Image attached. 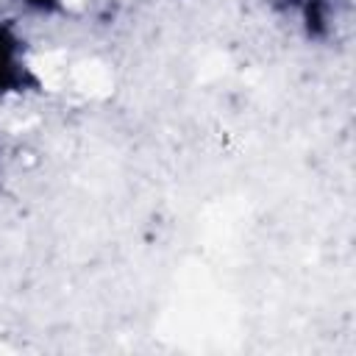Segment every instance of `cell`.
Here are the masks:
<instances>
[{"label": "cell", "mask_w": 356, "mask_h": 356, "mask_svg": "<svg viewBox=\"0 0 356 356\" xmlns=\"http://www.w3.org/2000/svg\"><path fill=\"white\" fill-rule=\"evenodd\" d=\"M28 83L31 78L19 58V39L11 28L0 25V92H19Z\"/></svg>", "instance_id": "1"}, {"label": "cell", "mask_w": 356, "mask_h": 356, "mask_svg": "<svg viewBox=\"0 0 356 356\" xmlns=\"http://www.w3.org/2000/svg\"><path fill=\"white\" fill-rule=\"evenodd\" d=\"M306 19V28L312 36H323L325 33V19H328V0H292Z\"/></svg>", "instance_id": "2"}]
</instances>
